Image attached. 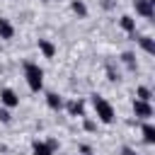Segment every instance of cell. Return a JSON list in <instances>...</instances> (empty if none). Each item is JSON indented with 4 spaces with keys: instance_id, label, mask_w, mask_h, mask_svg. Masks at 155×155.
<instances>
[{
    "instance_id": "8fae6325",
    "label": "cell",
    "mask_w": 155,
    "mask_h": 155,
    "mask_svg": "<svg viewBox=\"0 0 155 155\" xmlns=\"http://www.w3.org/2000/svg\"><path fill=\"white\" fill-rule=\"evenodd\" d=\"M46 104H48V109H61V107H63V99H61L56 92H48V94H46Z\"/></svg>"
},
{
    "instance_id": "e0dca14e",
    "label": "cell",
    "mask_w": 155,
    "mask_h": 155,
    "mask_svg": "<svg viewBox=\"0 0 155 155\" xmlns=\"http://www.w3.org/2000/svg\"><path fill=\"white\" fill-rule=\"evenodd\" d=\"M10 119H12L10 111H7V109H0V121H2V124H10Z\"/></svg>"
},
{
    "instance_id": "9a60e30c",
    "label": "cell",
    "mask_w": 155,
    "mask_h": 155,
    "mask_svg": "<svg viewBox=\"0 0 155 155\" xmlns=\"http://www.w3.org/2000/svg\"><path fill=\"white\" fill-rule=\"evenodd\" d=\"M136 97H138V99L150 102V97H153V94H150V90H148V87H138V90H136Z\"/></svg>"
},
{
    "instance_id": "277c9868",
    "label": "cell",
    "mask_w": 155,
    "mask_h": 155,
    "mask_svg": "<svg viewBox=\"0 0 155 155\" xmlns=\"http://www.w3.org/2000/svg\"><path fill=\"white\" fill-rule=\"evenodd\" d=\"M133 111H136L138 119H150L153 116V107L145 99H133Z\"/></svg>"
},
{
    "instance_id": "7c38bea8",
    "label": "cell",
    "mask_w": 155,
    "mask_h": 155,
    "mask_svg": "<svg viewBox=\"0 0 155 155\" xmlns=\"http://www.w3.org/2000/svg\"><path fill=\"white\" fill-rule=\"evenodd\" d=\"M68 111H70V116H85V107H82V102H68Z\"/></svg>"
},
{
    "instance_id": "30bf717a",
    "label": "cell",
    "mask_w": 155,
    "mask_h": 155,
    "mask_svg": "<svg viewBox=\"0 0 155 155\" xmlns=\"http://www.w3.org/2000/svg\"><path fill=\"white\" fill-rule=\"evenodd\" d=\"M121 29L128 31V34H133V31H136V19H133L131 15H124V17H121Z\"/></svg>"
},
{
    "instance_id": "8992f818",
    "label": "cell",
    "mask_w": 155,
    "mask_h": 155,
    "mask_svg": "<svg viewBox=\"0 0 155 155\" xmlns=\"http://www.w3.org/2000/svg\"><path fill=\"white\" fill-rule=\"evenodd\" d=\"M31 153L34 155H53V145L44 143V140H34L31 143Z\"/></svg>"
},
{
    "instance_id": "5b68a950",
    "label": "cell",
    "mask_w": 155,
    "mask_h": 155,
    "mask_svg": "<svg viewBox=\"0 0 155 155\" xmlns=\"http://www.w3.org/2000/svg\"><path fill=\"white\" fill-rule=\"evenodd\" d=\"M0 102H2L5 107H10V109H12V107H17V104H19V94H17L15 90L5 87V90L0 92Z\"/></svg>"
},
{
    "instance_id": "6da1fadb",
    "label": "cell",
    "mask_w": 155,
    "mask_h": 155,
    "mask_svg": "<svg viewBox=\"0 0 155 155\" xmlns=\"http://www.w3.org/2000/svg\"><path fill=\"white\" fill-rule=\"evenodd\" d=\"M24 78H27V85L31 92H39L44 87V70L36 63H24Z\"/></svg>"
},
{
    "instance_id": "9c48e42d",
    "label": "cell",
    "mask_w": 155,
    "mask_h": 155,
    "mask_svg": "<svg viewBox=\"0 0 155 155\" xmlns=\"http://www.w3.org/2000/svg\"><path fill=\"white\" fill-rule=\"evenodd\" d=\"M143 140H145L148 145L155 143V126H153V124H143Z\"/></svg>"
},
{
    "instance_id": "7a4b0ae2",
    "label": "cell",
    "mask_w": 155,
    "mask_h": 155,
    "mask_svg": "<svg viewBox=\"0 0 155 155\" xmlns=\"http://www.w3.org/2000/svg\"><path fill=\"white\" fill-rule=\"evenodd\" d=\"M92 107H94V111H97V119L102 121V124H111L114 121V107L104 99V97H99V94H92Z\"/></svg>"
},
{
    "instance_id": "ac0fdd59",
    "label": "cell",
    "mask_w": 155,
    "mask_h": 155,
    "mask_svg": "<svg viewBox=\"0 0 155 155\" xmlns=\"http://www.w3.org/2000/svg\"><path fill=\"white\" fill-rule=\"evenodd\" d=\"M121 155H136V153H133L131 148H124V150H121Z\"/></svg>"
},
{
    "instance_id": "52a82bcc",
    "label": "cell",
    "mask_w": 155,
    "mask_h": 155,
    "mask_svg": "<svg viewBox=\"0 0 155 155\" xmlns=\"http://www.w3.org/2000/svg\"><path fill=\"white\" fill-rule=\"evenodd\" d=\"M39 51L44 53V58H53V56H56V46H53V41H48V39H39Z\"/></svg>"
},
{
    "instance_id": "5bb4252c",
    "label": "cell",
    "mask_w": 155,
    "mask_h": 155,
    "mask_svg": "<svg viewBox=\"0 0 155 155\" xmlns=\"http://www.w3.org/2000/svg\"><path fill=\"white\" fill-rule=\"evenodd\" d=\"M70 7H73V12H75V15H80V17H85V15H87L85 2H80V0H73V2H70Z\"/></svg>"
},
{
    "instance_id": "ba28073f",
    "label": "cell",
    "mask_w": 155,
    "mask_h": 155,
    "mask_svg": "<svg viewBox=\"0 0 155 155\" xmlns=\"http://www.w3.org/2000/svg\"><path fill=\"white\" fill-rule=\"evenodd\" d=\"M12 36H15V27H12V22L5 19V17H0V39H12Z\"/></svg>"
},
{
    "instance_id": "3957f363",
    "label": "cell",
    "mask_w": 155,
    "mask_h": 155,
    "mask_svg": "<svg viewBox=\"0 0 155 155\" xmlns=\"http://www.w3.org/2000/svg\"><path fill=\"white\" fill-rule=\"evenodd\" d=\"M133 7H136V15L150 19L155 15V7H153V0H133Z\"/></svg>"
},
{
    "instance_id": "2e32d148",
    "label": "cell",
    "mask_w": 155,
    "mask_h": 155,
    "mask_svg": "<svg viewBox=\"0 0 155 155\" xmlns=\"http://www.w3.org/2000/svg\"><path fill=\"white\" fill-rule=\"evenodd\" d=\"M121 61H124L128 68H136V58H133V53H128V51H126V53L121 56Z\"/></svg>"
},
{
    "instance_id": "4fadbf2b",
    "label": "cell",
    "mask_w": 155,
    "mask_h": 155,
    "mask_svg": "<svg viewBox=\"0 0 155 155\" xmlns=\"http://www.w3.org/2000/svg\"><path fill=\"white\" fill-rule=\"evenodd\" d=\"M138 44H140V48H143L145 53H155V41H153L150 36H140Z\"/></svg>"
}]
</instances>
